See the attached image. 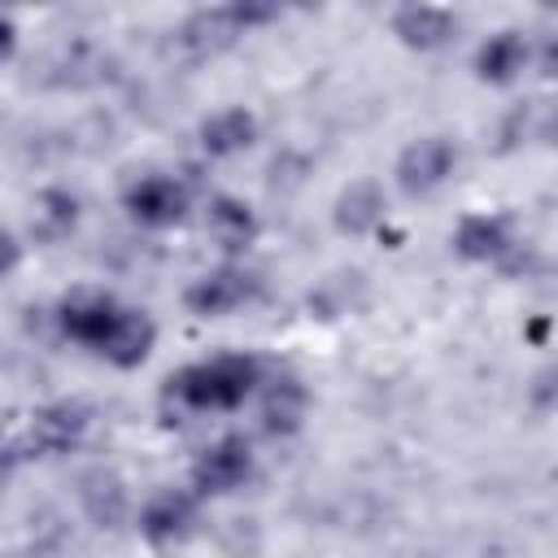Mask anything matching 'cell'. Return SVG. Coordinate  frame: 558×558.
<instances>
[{"label":"cell","instance_id":"4","mask_svg":"<svg viewBox=\"0 0 558 558\" xmlns=\"http://www.w3.org/2000/svg\"><path fill=\"white\" fill-rule=\"evenodd\" d=\"M453 161H458V148H453L449 140H440V135L418 140V144H410V148L401 153V161H397V183H401L405 196H423V192H432V187H440V183L449 179Z\"/></svg>","mask_w":558,"mask_h":558},{"label":"cell","instance_id":"8","mask_svg":"<svg viewBox=\"0 0 558 558\" xmlns=\"http://www.w3.org/2000/svg\"><path fill=\"white\" fill-rule=\"evenodd\" d=\"M253 292H257L253 275L227 266V270H214V275H205V279H196L187 288V310H196V314H227V310L244 305Z\"/></svg>","mask_w":558,"mask_h":558},{"label":"cell","instance_id":"17","mask_svg":"<svg viewBox=\"0 0 558 558\" xmlns=\"http://www.w3.org/2000/svg\"><path fill=\"white\" fill-rule=\"evenodd\" d=\"M87 510H92V519L96 523H113L118 514H122V488L113 484V480H87Z\"/></svg>","mask_w":558,"mask_h":558},{"label":"cell","instance_id":"20","mask_svg":"<svg viewBox=\"0 0 558 558\" xmlns=\"http://www.w3.org/2000/svg\"><path fill=\"white\" fill-rule=\"evenodd\" d=\"M13 35H17V31H13V22H9V17H0V57H9V52H13Z\"/></svg>","mask_w":558,"mask_h":558},{"label":"cell","instance_id":"14","mask_svg":"<svg viewBox=\"0 0 558 558\" xmlns=\"http://www.w3.org/2000/svg\"><path fill=\"white\" fill-rule=\"evenodd\" d=\"M384 218V192L375 187V183H349L344 192H340V201H336V227L340 231H349V235H362V231H371L375 222Z\"/></svg>","mask_w":558,"mask_h":558},{"label":"cell","instance_id":"9","mask_svg":"<svg viewBox=\"0 0 558 558\" xmlns=\"http://www.w3.org/2000/svg\"><path fill=\"white\" fill-rule=\"evenodd\" d=\"M458 26V17L449 9H436V4H405L392 13V31L410 44V48H436L449 39V31Z\"/></svg>","mask_w":558,"mask_h":558},{"label":"cell","instance_id":"2","mask_svg":"<svg viewBox=\"0 0 558 558\" xmlns=\"http://www.w3.org/2000/svg\"><path fill=\"white\" fill-rule=\"evenodd\" d=\"M257 384V362L253 357H214L179 371L170 379V392L187 410H235Z\"/></svg>","mask_w":558,"mask_h":558},{"label":"cell","instance_id":"6","mask_svg":"<svg viewBox=\"0 0 558 558\" xmlns=\"http://www.w3.org/2000/svg\"><path fill=\"white\" fill-rule=\"evenodd\" d=\"M126 209H131V218L144 222V227H170V222L183 218L187 192H183V183H174V179H166V174H153V179H140V183L126 192Z\"/></svg>","mask_w":558,"mask_h":558},{"label":"cell","instance_id":"7","mask_svg":"<svg viewBox=\"0 0 558 558\" xmlns=\"http://www.w3.org/2000/svg\"><path fill=\"white\" fill-rule=\"evenodd\" d=\"M78 432H83V418H78L74 410H44V414H31V418L9 436V453H57V449H65Z\"/></svg>","mask_w":558,"mask_h":558},{"label":"cell","instance_id":"18","mask_svg":"<svg viewBox=\"0 0 558 558\" xmlns=\"http://www.w3.org/2000/svg\"><path fill=\"white\" fill-rule=\"evenodd\" d=\"M44 205H48V209H44V214H48V222L39 227L44 235H61V231H70V227H74V201H70L65 192H48V196H44Z\"/></svg>","mask_w":558,"mask_h":558},{"label":"cell","instance_id":"15","mask_svg":"<svg viewBox=\"0 0 558 558\" xmlns=\"http://www.w3.org/2000/svg\"><path fill=\"white\" fill-rule=\"evenodd\" d=\"M209 235L222 244V248H244L253 235H257V218H253V209L244 205V201H235V196H218V201H209Z\"/></svg>","mask_w":558,"mask_h":558},{"label":"cell","instance_id":"1","mask_svg":"<svg viewBox=\"0 0 558 558\" xmlns=\"http://www.w3.org/2000/svg\"><path fill=\"white\" fill-rule=\"evenodd\" d=\"M61 331L78 344H92L113 366H140L153 349V323L135 310H122L113 296L83 292L61 305Z\"/></svg>","mask_w":558,"mask_h":558},{"label":"cell","instance_id":"3","mask_svg":"<svg viewBox=\"0 0 558 558\" xmlns=\"http://www.w3.org/2000/svg\"><path fill=\"white\" fill-rule=\"evenodd\" d=\"M275 9H253V4H227V9H201V13H192L179 31H174V39H170V52L174 57H183V61H205V57H214V52H222L244 26H253V22H266Z\"/></svg>","mask_w":558,"mask_h":558},{"label":"cell","instance_id":"10","mask_svg":"<svg viewBox=\"0 0 558 558\" xmlns=\"http://www.w3.org/2000/svg\"><path fill=\"white\" fill-rule=\"evenodd\" d=\"M192 514H196V501L187 497V493H174V488H166V493H157L148 506H144V514H140V527H144V536L148 541H174V536H183L187 527H192Z\"/></svg>","mask_w":558,"mask_h":558},{"label":"cell","instance_id":"11","mask_svg":"<svg viewBox=\"0 0 558 558\" xmlns=\"http://www.w3.org/2000/svg\"><path fill=\"white\" fill-rule=\"evenodd\" d=\"M453 248L471 262H493L510 248V227L497 214H471V218H462V227L453 235Z\"/></svg>","mask_w":558,"mask_h":558},{"label":"cell","instance_id":"16","mask_svg":"<svg viewBox=\"0 0 558 558\" xmlns=\"http://www.w3.org/2000/svg\"><path fill=\"white\" fill-rule=\"evenodd\" d=\"M301 414H305V388H301L296 379H275L270 392H266V405H262L266 432L288 436V432L301 427Z\"/></svg>","mask_w":558,"mask_h":558},{"label":"cell","instance_id":"12","mask_svg":"<svg viewBox=\"0 0 558 558\" xmlns=\"http://www.w3.org/2000/svg\"><path fill=\"white\" fill-rule=\"evenodd\" d=\"M523 65H527V39L514 35V31L493 35V39L475 52V70H480V78H488V83H510Z\"/></svg>","mask_w":558,"mask_h":558},{"label":"cell","instance_id":"19","mask_svg":"<svg viewBox=\"0 0 558 558\" xmlns=\"http://www.w3.org/2000/svg\"><path fill=\"white\" fill-rule=\"evenodd\" d=\"M17 253H22V248H17V240H13V235H4V231H0V275H4V270H13V266H17Z\"/></svg>","mask_w":558,"mask_h":558},{"label":"cell","instance_id":"13","mask_svg":"<svg viewBox=\"0 0 558 558\" xmlns=\"http://www.w3.org/2000/svg\"><path fill=\"white\" fill-rule=\"evenodd\" d=\"M253 131H257L253 113H244V109H222V113L205 118L201 144H205L209 157H231V153H240V148L253 144Z\"/></svg>","mask_w":558,"mask_h":558},{"label":"cell","instance_id":"5","mask_svg":"<svg viewBox=\"0 0 558 558\" xmlns=\"http://www.w3.org/2000/svg\"><path fill=\"white\" fill-rule=\"evenodd\" d=\"M248 471H253L248 445H244L240 436H227V440H218L214 449H205V453L196 458L192 484H196L201 493H231V488H240V484L248 480Z\"/></svg>","mask_w":558,"mask_h":558}]
</instances>
